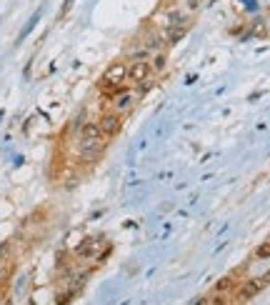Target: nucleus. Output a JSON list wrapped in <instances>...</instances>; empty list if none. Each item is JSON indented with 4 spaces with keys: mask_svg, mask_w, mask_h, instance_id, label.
Listing matches in <instances>:
<instances>
[{
    "mask_svg": "<svg viewBox=\"0 0 270 305\" xmlns=\"http://www.w3.org/2000/svg\"><path fill=\"white\" fill-rule=\"evenodd\" d=\"M105 143H108V138L103 135L98 120H88V123H83L80 135H78V155L83 160H95L103 152Z\"/></svg>",
    "mask_w": 270,
    "mask_h": 305,
    "instance_id": "obj_1",
    "label": "nucleus"
},
{
    "mask_svg": "<svg viewBox=\"0 0 270 305\" xmlns=\"http://www.w3.org/2000/svg\"><path fill=\"white\" fill-rule=\"evenodd\" d=\"M123 88H128V63L118 60L113 63L98 80V90L103 98H113L115 93H120Z\"/></svg>",
    "mask_w": 270,
    "mask_h": 305,
    "instance_id": "obj_2",
    "label": "nucleus"
},
{
    "mask_svg": "<svg viewBox=\"0 0 270 305\" xmlns=\"http://www.w3.org/2000/svg\"><path fill=\"white\" fill-rule=\"evenodd\" d=\"M140 95H143L140 88H133V85L130 88H123L120 93H115L113 98H108V110L110 113H118V115H125V113H130L138 105Z\"/></svg>",
    "mask_w": 270,
    "mask_h": 305,
    "instance_id": "obj_3",
    "label": "nucleus"
},
{
    "mask_svg": "<svg viewBox=\"0 0 270 305\" xmlns=\"http://www.w3.org/2000/svg\"><path fill=\"white\" fill-rule=\"evenodd\" d=\"M108 253V243L103 238H85L78 248H75V255L80 260H93V258H103Z\"/></svg>",
    "mask_w": 270,
    "mask_h": 305,
    "instance_id": "obj_4",
    "label": "nucleus"
},
{
    "mask_svg": "<svg viewBox=\"0 0 270 305\" xmlns=\"http://www.w3.org/2000/svg\"><path fill=\"white\" fill-rule=\"evenodd\" d=\"M98 125H100V130H103L105 138H115V135L120 133V128H123V115L105 110L103 115H100V120H98Z\"/></svg>",
    "mask_w": 270,
    "mask_h": 305,
    "instance_id": "obj_5",
    "label": "nucleus"
},
{
    "mask_svg": "<svg viewBox=\"0 0 270 305\" xmlns=\"http://www.w3.org/2000/svg\"><path fill=\"white\" fill-rule=\"evenodd\" d=\"M235 283H238V280H235V275H225L223 280H218V283H215V288H213L210 293H213V295H230V290L235 288Z\"/></svg>",
    "mask_w": 270,
    "mask_h": 305,
    "instance_id": "obj_6",
    "label": "nucleus"
},
{
    "mask_svg": "<svg viewBox=\"0 0 270 305\" xmlns=\"http://www.w3.org/2000/svg\"><path fill=\"white\" fill-rule=\"evenodd\" d=\"M265 283H268L265 278H263V280H253V283H248V285L240 290V298H243V300H245V298H253V295H255V293H258Z\"/></svg>",
    "mask_w": 270,
    "mask_h": 305,
    "instance_id": "obj_7",
    "label": "nucleus"
},
{
    "mask_svg": "<svg viewBox=\"0 0 270 305\" xmlns=\"http://www.w3.org/2000/svg\"><path fill=\"white\" fill-rule=\"evenodd\" d=\"M255 258H260V260H265V258H270V240H265L258 250H255Z\"/></svg>",
    "mask_w": 270,
    "mask_h": 305,
    "instance_id": "obj_8",
    "label": "nucleus"
},
{
    "mask_svg": "<svg viewBox=\"0 0 270 305\" xmlns=\"http://www.w3.org/2000/svg\"><path fill=\"white\" fill-rule=\"evenodd\" d=\"M5 305H10V303H5Z\"/></svg>",
    "mask_w": 270,
    "mask_h": 305,
    "instance_id": "obj_9",
    "label": "nucleus"
}]
</instances>
